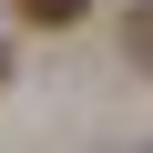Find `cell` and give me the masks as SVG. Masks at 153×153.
Segmentation results:
<instances>
[{
    "label": "cell",
    "mask_w": 153,
    "mask_h": 153,
    "mask_svg": "<svg viewBox=\"0 0 153 153\" xmlns=\"http://www.w3.org/2000/svg\"><path fill=\"white\" fill-rule=\"evenodd\" d=\"M10 10H21L31 31H71V21H82V10H92V0H10Z\"/></svg>",
    "instance_id": "6da1fadb"
},
{
    "label": "cell",
    "mask_w": 153,
    "mask_h": 153,
    "mask_svg": "<svg viewBox=\"0 0 153 153\" xmlns=\"http://www.w3.org/2000/svg\"><path fill=\"white\" fill-rule=\"evenodd\" d=\"M123 31H133V51H143V61H153V10H133V21H123Z\"/></svg>",
    "instance_id": "7a4b0ae2"
}]
</instances>
